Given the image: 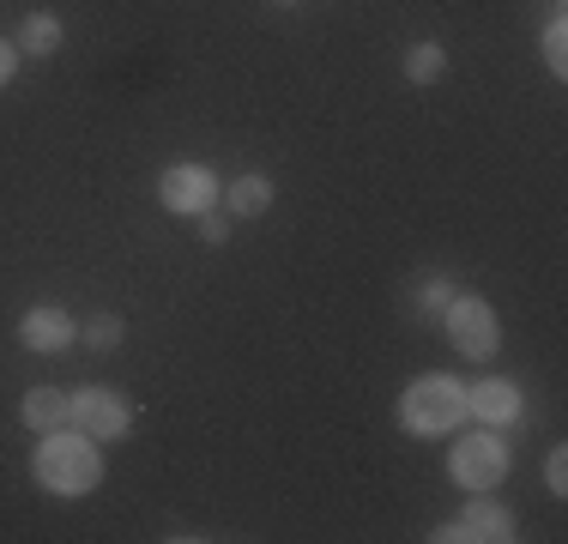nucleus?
Masks as SVG:
<instances>
[{"mask_svg":"<svg viewBox=\"0 0 568 544\" xmlns=\"http://www.w3.org/2000/svg\"><path fill=\"white\" fill-rule=\"evenodd\" d=\"M31 472L37 484L49 490V496H91V490L103 484V442H91V435H79L73 424L67 430H49L43 442H37L31 454Z\"/></svg>","mask_w":568,"mask_h":544,"instance_id":"1","label":"nucleus"},{"mask_svg":"<svg viewBox=\"0 0 568 544\" xmlns=\"http://www.w3.org/2000/svg\"><path fill=\"white\" fill-rule=\"evenodd\" d=\"M399 424L412 430V435H448L466 424V381H454V375H417L412 387H405V400H399Z\"/></svg>","mask_w":568,"mask_h":544,"instance_id":"2","label":"nucleus"},{"mask_svg":"<svg viewBox=\"0 0 568 544\" xmlns=\"http://www.w3.org/2000/svg\"><path fill=\"white\" fill-rule=\"evenodd\" d=\"M442 321H448V339H454L459 357L490 363L496 351H503V321H496V309L484 303V296H454V303L442 309Z\"/></svg>","mask_w":568,"mask_h":544,"instance_id":"3","label":"nucleus"},{"mask_svg":"<svg viewBox=\"0 0 568 544\" xmlns=\"http://www.w3.org/2000/svg\"><path fill=\"white\" fill-rule=\"evenodd\" d=\"M67 424L79 435H91V442H121L133 430V405L115 387H79V393H67Z\"/></svg>","mask_w":568,"mask_h":544,"instance_id":"4","label":"nucleus"},{"mask_svg":"<svg viewBox=\"0 0 568 544\" xmlns=\"http://www.w3.org/2000/svg\"><path fill=\"white\" fill-rule=\"evenodd\" d=\"M219 175L206 170V163H170L164 175H158V200H164V212L175 218H200V212H212L219 206Z\"/></svg>","mask_w":568,"mask_h":544,"instance_id":"5","label":"nucleus"},{"mask_svg":"<svg viewBox=\"0 0 568 544\" xmlns=\"http://www.w3.org/2000/svg\"><path fill=\"white\" fill-rule=\"evenodd\" d=\"M454 484H466V490H490V484H503L508 478V442L503 435H459L454 442Z\"/></svg>","mask_w":568,"mask_h":544,"instance_id":"6","label":"nucleus"},{"mask_svg":"<svg viewBox=\"0 0 568 544\" xmlns=\"http://www.w3.org/2000/svg\"><path fill=\"white\" fill-rule=\"evenodd\" d=\"M466 417H478L484 430H508L520 424V387L503 375H484L478 387H466Z\"/></svg>","mask_w":568,"mask_h":544,"instance_id":"7","label":"nucleus"},{"mask_svg":"<svg viewBox=\"0 0 568 544\" xmlns=\"http://www.w3.org/2000/svg\"><path fill=\"white\" fill-rule=\"evenodd\" d=\"M19 339L31 351H49V357H55V351H67L79 339V326H73V315H67L61 303H37L31 315L19 321Z\"/></svg>","mask_w":568,"mask_h":544,"instance_id":"8","label":"nucleus"},{"mask_svg":"<svg viewBox=\"0 0 568 544\" xmlns=\"http://www.w3.org/2000/svg\"><path fill=\"white\" fill-rule=\"evenodd\" d=\"M459 521L471 526V538H490V544H508L514 538V514L503 508V502H490L484 490H471V502H466V514Z\"/></svg>","mask_w":568,"mask_h":544,"instance_id":"9","label":"nucleus"},{"mask_svg":"<svg viewBox=\"0 0 568 544\" xmlns=\"http://www.w3.org/2000/svg\"><path fill=\"white\" fill-rule=\"evenodd\" d=\"M24 424H31L37 435H49V430H67V393L61 387H31L24 393Z\"/></svg>","mask_w":568,"mask_h":544,"instance_id":"10","label":"nucleus"},{"mask_svg":"<svg viewBox=\"0 0 568 544\" xmlns=\"http://www.w3.org/2000/svg\"><path fill=\"white\" fill-rule=\"evenodd\" d=\"M224 206H230V218H261L273 206V182H266V175H236V182L224 188Z\"/></svg>","mask_w":568,"mask_h":544,"instance_id":"11","label":"nucleus"},{"mask_svg":"<svg viewBox=\"0 0 568 544\" xmlns=\"http://www.w3.org/2000/svg\"><path fill=\"white\" fill-rule=\"evenodd\" d=\"M12 43H19V54H55L61 49V19H55V12H31Z\"/></svg>","mask_w":568,"mask_h":544,"instance_id":"12","label":"nucleus"},{"mask_svg":"<svg viewBox=\"0 0 568 544\" xmlns=\"http://www.w3.org/2000/svg\"><path fill=\"white\" fill-rule=\"evenodd\" d=\"M442 73H448V49L442 43H412L405 49V79H412V85H436Z\"/></svg>","mask_w":568,"mask_h":544,"instance_id":"13","label":"nucleus"},{"mask_svg":"<svg viewBox=\"0 0 568 544\" xmlns=\"http://www.w3.org/2000/svg\"><path fill=\"white\" fill-rule=\"evenodd\" d=\"M79 339H85L91 351H115L121 339H128V321H121L115 309H103V315H91V321H85V333H79Z\"/></svg>","mask_w":568,"mask_h":544,"instance_id":"14","label":"nucleus"},{"mask_svg":"<svg viewBox=\"0 0 568 544\" xmlns=\"http://www.w3.org/2000/svg\"><path fill=\"white\" fill-rule=\"evenodd\" d=\"M545 61H550V73H568V24H562V7L550 12V24H545Z\"/></svg>","mask_w":568,"mask_h":544,"instance_id":"15","label":"nucleus"},{"mask_svg":"<svg viewBox=\"0 0 568 544\" xmlns=\"http://www.w3.org/2000/svg\"><path fill=\"white\" fill-rule=\"evenodd\" d=\"M448 303H454V284L448 279H424V284H417V315H442Z\"/></svg>","mask_w":568,"mask_h":544,"instance_id":"16","label":"nucleus"},{"mask_svg":"<svg viewBox=\"0 0 568 544\" xmlns=\"http://www.w3.org/2000/svg\"><path fill=\"white\" fill-rule=\"evenodd\" d=\"M545 490H550V496H568V447H550V460H545Z\"/></svg>","mask_w":568,"mask_h":544,"instance_id":"17","label":"nucleus"},{"mask_svg":"<svg viewBox=\"0 0 568 544\" xmlns=\"http://www.w3.org/2000/svg\"><path fill=\"white\" fill-rule=\"evenodd\" d=\"M200 236H206V249H224L230 242V212H219V206L200 212Z\"/></svg>","mask_w":568,"mask_h":544,"instance_id":"18","label":"nucleus"},{"mask_svg":"<svg viewBox=\"0 0 568 544\" xmlns=\"http://www.w3.org/2000/svg\"><path fill=\"white\" fill-rule=\"evenodd\" d=\"M12 73H19V43L0 37V85H12Z\"/></svg>","mask_w":568,"mask_h":544,"instance_id":"19","label":"nucleus"},{"mask_svg":"<svg viewBox=\"0 0 568 544\" xmlns=\"http://www.w3.org/2000/svg\"><path fill=\"white\" fill-rule=\"evenodd\" d=\"M429 538H436V544H466V538H471V526H466V521H448V526H436Z\"/></svg>","mask_w":568,"mask_h":544,"instance_id":"20","label":"nucleus"},{"mask_svg":"<svg viewBox=\"0 0 568 544\" xmlns=\"http://www.w3.org/2000/svg\"><path fill=\"white\" fill-rule=\"evenodd\" d=\"M284 7H296V0H284Z\"/></svg>","mask_w":568,"mask_h":544,"instance_id":"21","label":"nucleus"}]
</instances>
